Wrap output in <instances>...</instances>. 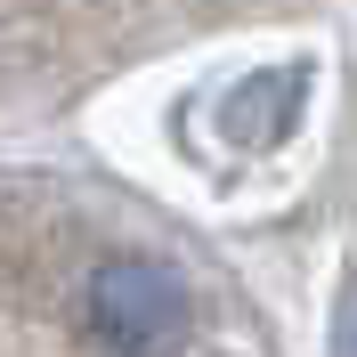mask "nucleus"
Here are the masks:
<instances>
[{
    "label": "nucleus",
    "mask_w": 357,
    "mask_h": 357,
    "mask_svg": "<svg viewBox=\"0 0 357 357\" xmlns=\"http://www.w3.org/2000/svg\"><path fill=\"white\" fill-rule=\"evenodd\" d=\"M89 325L114 357H171L187 341V292L162 260H106L89 276Z\"/></svg>",
    "instance_id": "nucleus-1"
}]
</instances>
